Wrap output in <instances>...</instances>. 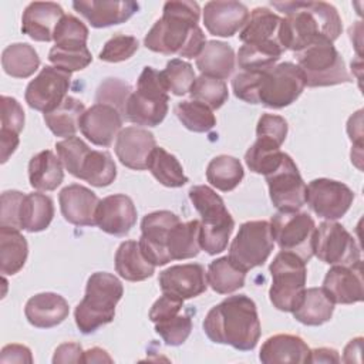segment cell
Listing matches in <instances>:
<instances>
[{"instance_id": "obj_48", "label": "cell", "mask_w": 364, "mask_h": 364, "mask_svg": "<svg viewBox=\"0 0 364 364\" xmlns=\"http://www.w3.org/2000/svg\"><path fill=\"white\" fill-rule=\"evenodd\" d=\"M57 156L60 158L63 166L75 178L80 175V169L84 158L90 152V146L78 136H70L55 144Z\"/></svg>"}, {"instance_id": "obj_21", "label": "cell", "mask_w": 364, "mask_h": 364, "mask_svg": "<svg viewBox=\"0 0 364 364\" xmlns=\"http://www.w3.org/2000/svg\"><path fill=\"white\" fill-rule=\"evenodd\" d=\"M115 139V155L124 166L135 171L146 169L149 155L156 146L152 132L139 127H127Z\"/></svg>"}, {"instance_id": "obj_29", "label": "cell", "mask_w": 364, "mask_h": 364, "mask_svg": "<svg viewBox=\"0 0 364 364\" xmlns=\"http://www.w3.org/2000/svg\"><path fill=\"white\" fill-rule=\"evenodd\" d=\"M235 229V220L229 210L202 216L199 229V245L208 255L222 253Z\"/></svg>"}, {"instance_id": "obj_6", "label": "cell", "mask_w": 364, "mask_h": 364, "mask_svg": "<svg viewBox=\"0 0 364 364\" xmlns=\"http://www.w3.org/2000/svg\"><path fill=\"white\" fill-rule=\"evenodd\" d=\"M269 272L272 276L269 299L273 307L293 313L306 291V262L291 252L280 250L270 263Z\"/></svg>"}, {"instance_id": "obj_46", "label": "cell", "mask_w": 364, "mask_h": 364, "mask_svg": "<svg viewBox=\"0 0 364 364\" xmlns=\"http://www.w3.org/2000/svg\"><path fill=\"white\" fill-rule=\"evenodd\" d=\"M161 78L166 91H171L173 95L181 97L191 91L196 75L193 67L188 61L182 58H172L161 71Z\"/></svg>"}, {"instance_id": "obj_7", "label": "cell", "mask_w": 364, "mask_h": 364, "mask_svg": "<svg viewBox=\"0 0 364 364\" xmlns=\"http://www.w3.org/2000/svg\"><path fill=\"white\" fill-rule=\"evenodd\" d=\"M297 54L300 68L307 87H328L351 82V75L337 48L330 43H320L304 48Z\"/></svg>"}, {"instance_id": "obj_62", "label": "cell", "mask_w": 364, "mask_h": 364, "mask_svg": "<svg viewBox=\"0 0 364 364\" xmlns=\"http://www.w3.org/2000/svg\"><path fill=\"white\" fill-rule=\"evenodd\" d=\"M361 109L357 111L354 115L350 117L347 122V132L350 135L351 141H357V146L361 148V136H363V129H361Z\"/></svg>"}, {"instance_id": "obj_5", "label": "cell", "mask_w": 364, "mask_h": 364, "mask_svg": "<svg viewBox=\"0 0 364 364\" xmlns=\"http://www.w3.org/2000/svg\"><path fill=\"white\" fill-rule=\"evenodd\" d=\"M168 91L162 82L161 71L144 67L136 81V90L131 92L122 118L144 127L159 125L168 114Z\"/></svg>"}, {"instance_id": "obj_25", "label": "cell", "mask_w": 364, "mask_h": 364, "mask_svg": "<svg viewBox=\"0 0 364 364\" xmlns=\"http://www.w3.org/2000/svg\"><path fill=\"white\" fill-rule=\"evenodd\" d=\"M70 313L67 300L51 291L30 297L24 307L27 321L37 328H51L63 323Z\"/></svg>"}, {"instance_id": "obj_45", "label": "cell", "mask_w": 364, "mask_h": 364, "mask_svg": "<svg viewBox=\"0 0 364 364\" xmlns=\"http://www.w3.org/2000/svg\"><path fill=\"white\" fill-rule=\"evenodd\" d=\"M87 26L73 14H64L54 30V46L60 50H84L88 40Z\"/></svg>"}, {"instance_id": "obj_58", "label": "cell", "mask_w": 364, "mask_h": 364, "mask_svg": "<svg viewBox=\"0 0 364 364\" xmlns=\"http://www.w3.org/2000/svg\"><path fill=\"white\" fill-rule=\"evenodd\" d=\"M182 307H183L182 299L168 294V293H162V296L152 304V307L149 310V320L152 323H159V321L168 320V318L179 314Z\"/></svg>"}, {"instance_id": "obj_19", "label": "cell", "mask_w": 364, "mask_h": 364, "mask_svg": "<svg viewBox=\"0 0 364 364\" xmlns=\"http://www.w3.org/2000/svg\"><path fill=\"white\" fill-rule=\"evenodd\" d=\"M97 226L114 236H125L136 223V208L124 193L105 196L98 202L95 212Z\"/></svg>"}, {"instance_id": "obj_44", "label": "cell", "mask_w": 364, "mask_h": 364, "mask_svg": "<svg viewBox=\"0 0 364 364\" xmlns=\"http://www.w3.org/2000/svg\"><path fill=\"white\" fill-rule=\"evenodd\" d=\"M175 114L182 125L193 132H208L216 125V117L203 102L185 100L175 105Z\"/></svg>"}, {"instance_id": "obj_36", "label": "cell", "mask_w": 364, "mask_h": 364, "mask_svg": "<svg viewBox=\"0 0 364 364\" xmlns=\"http://www.w3.org/2000/svg\"><path fill=\"white\" fill-rule=\"evenodd\" d=\"M334 311V303L328 299L321 287L306 289L299 307L293 317L304 326H321L327 323Z\"/></svg>"}, {"instance_id": "obj_52", "label": "cell", "mask_w": 364, "mask_h": 364, "mask_svg": "<svg viewBox=\"0 0 364 364\" xmlns=\"http://www.w3.org/2000/svg\"><path fill=\"white\" fill-rule=\"evenodd\" d=\"M188 193L193 208L199 212L200 218L228 210L223 199L206 185H195L189 189Z\"/></svg>"}, {"instance_id": "obj_3", "label": "cell", "mask_w": 364, "mask_h": 364, "mask_svg": "<svg viewBox=\"0 0 364 364\" xmlns=\"http://www.w3.org/2000/svg\"><path fill=\"white\" fill-rule=\"evenodd\" d=\"M203 331L213 343L239 351L253 350L262 333L256 303L246 294L226 297L208 311Z\"/></svg>"}, {"instance_id": "obj_40", "label": "cell", "mask_w": 364, "mask_h": 364, "mask_svg": "<svg viewBox=\"0 0 364 364\" xmlns=\"http://www.w3.org/2000/svg\"><path fill=\"white\" fill-rule=\"evenodd\" d=\"M246 272L237 269L228 256L215 259L206 272L208 284L219 294H230L245 286Z\"/></svg>"}, {"instance_id": "obj_17", "label": "cell", "mask_w": 364, "mask_h": 364, "mask_svg": "<svg viewBox=\"0 0 364 364\" xmlns=\"http://www.w3.org/2000/svg\"><path fill=\"white\" fill-rule=\"evenodd\" d=\"M321 289L334 304L363 301L364 282L361 260L351 266H333L326 273Z\"/></svg>"}, {"instance_id": "obj_56", "label": "cell", "mask_w": 364, "mask_h": 364, "mask_svg": "<svg viewBox=\"0 0 364 364\" xmlns=\"http://www.w3.org/2000/svg\"><path fill=\"white\" fill-rule=\"evenodd\" d=\"M26 193L20 191H6L0 202V226L20 229V210Z\"/></svg>"}, {"instance_id": "obj_39", "label": "cell", "mask_w": 364, "mask_h": 364, "mask_svg": "<svg viewBox=\"0 0 364 364\" xmlns=\"http://www.w3.org/2000/svg\"><path fill=\"white\" fill-rule=\"evenodd\" d=\"M146 169H149L159 183L168 188H181L188 182V176L185 175L181 162L162 146L154 148L149 155Z\"/></svg>"}, {"instance_id": "obj_35", "label": "cell", "mask_w": 364, "mask_h": 364, "mask_svg": "<svg viewBox=\"0 0 364 364\" xmlns=\"http://www.w3.org/2000/svg\"><path fill=\"white\" fill-rule=\"evenodd\" d=\"M199 229L200 220L193 219L189 222H179L169 230L166 249L172 260L192 259L199 255Z\"/></svg>"}, {"instance_id": "obj_41", "label": "cell", "mask_w": 364, "mask_h": 364, "mask_svg": "<svg viewBox=\"0 0 364 364\" xmlns=\"http://www.w3.org/2000/svg\"><path fill=\"white\" fill-rule=\"evenodd\" d=\"M117 178V166L112 156L107 151L90 149L82 161L78 179L92 186L102 188L111 185Z\"/></svg>"}, {"instance_id": "obj_55", "label": "cell", "mask_w": 364, "mask_h": 364, "mask_svg": "<svg viewBox=\"0 0 364 364\" xmlns=\"http://www.w3.org/2000/svg\"><path fill=\"white\" fill-rule=\"evenodd\" d=\"M287 135V122L283 117L274 114H263L256 127V136L267 139L279 146L284 142Z\"/></svg>"}, {"instance_id": "obj_43", "label": "cell", "mask_w": 364, "mask_h": 364, "mask_svg": "<svg viewBox=\"0 0 364 364\" xmlns=\"http://www.w3.org/2000/svg\"><path fill=\"white\" fill-rule=\"evenodd\" d=\"M284 154L286 152H282L279 145L267 139L257 138L253 145H250V148L246 151L245 162L253 173L266 176L277 169L284 158Z\"/></svg>"}, {"instance_id": "obj_37", "label": "cell", "mask_w": 364, "mask_h": 364, "mask_svg": "<svg viewBox=\"0 0 364 364\" xmlns=\"http://www.w3.org/2000/svg\"><path fill=\"white\" fill-rule=\"evenodd\" d=\"M84 111L85 107L80 100L67 95L55 109L44 114V121L55 136L70 138L80 128V119Z\"/></svg>"}, {"instance_id": "obj_38", "label": "cell", "mask_w": 364, "mask_h": 364, "mask_svg": "<svg viewBox=\"0 0 364 364\" xmlns=\"http://www.w3.org/2000/svg\"><path fill=\"white\" fill-rule=\"evenodd\" d=\"M1 67L13 78H28L38 70L40 57L33 46L14 43L3 50Z\"/></svg>"}, {"instance_id": "obj_15", "label": "cell", "mask_w": 364, "mask_h": 364, "mask_svg": "<svg viewBox=\"0 0 364 364\" xmlns=\"http://www.w3.org/2000/svg\"><path fill=\"white\" fill-rule=\"evenodd\" d=\"M179 222V216L171 210H155L144 216L138 243L144 256L154 266H164L172 262L166 249V240L169 230Z\"/></svg>"}, {"instance_id": "obj_57", "label": "cell", "mask_w": 364, "mask_h": 364, "mask_svg": "<svg viewBox=\"0 0 364 364\" xmlns=\"http://www.w3.org/2000/svg\"><path fill=\"white\" fill-rule=\"evenodd\" d=\"M259 75L260 73H250V71L237 73L232 80V90L235 97L249 104H259L257 102Z\"/></svg>"}, {"instance_id": "obj_8", "label": "cell", "mask_w": 364, "mask_h": 364, "mask_svg": "<svg viewBox=\"0 0 364 364\" xmlns=\"http://www.w3.org/2000/svg\"><path fill=\"white\" fill-rule=\"evenodd\" d=\"M274 246L270 222L249 220L240 225L239 232L229 247L230 262L240 270L249 272L262 266Z\"/></svg>"}, {"instance_id": "obj_30", "label": "cell", "mask_w": 364, "mask_h": 364, "mask_svg": "<svg viewBox=\"0 0 364 364\" xmlns=\"http://www.w3.org/2000/svg\"><path fill=\"white\" fill-rule=\"evenodd\" d=\"M155 267L144 256L139 243L135 240L122 242L115 252V270L128 282H142L151 277Z\"/></svg>"}, {"instance_id": "obj_28", "label": "cell", "mask_w": 364, "mask_h": 364, "mask_svg": "<svg viewBox=\"0 0 364 364\" xmlns=\"http://www.w3.org/2000/svg\"><path fill=\"white\" fill-rule=\"evenodd\" d=\"M64 179V166L53 151L36 154L28 162V182L36 191L47 192L57 189Z\"/></svg>"}, {"instance_id": "obj_9", "label": "cell", "mask_w": 364, "mask_h": 364, "mask_svg": "<svg viewBox=\"0 0 364 364\" xmlns=\"http://www.w3.org/2000/svg\"><path fill=\"white\" fill-rule=\"evenodd\" d=\"M304 87V77L297 64L280 63L260 73L257 102L267 108L280 109L293 104L301 95Z\"/></svg>"}, {"instance_id": "obj_47", "label": "cell", "mask_w": 364, "mask_h": 364, "mask_svg": "<svg viewBox=\"0 0 364 364\" xmlns=\"http://www.w3.org/2000/svg\"><path fill=\"white\" fill-rule=\"evenodd\" d=\"M189 94L192 100L203 102L210 109L220 108L228 101L229 97L228 85L223 80L202 74L196 77V80L193 81Z\"/></svg>"}, {"instance_id": "obj_33", "label": "cell", "mask_w": 364, "mask_h": 364, "mask_svg": "<svg viewBox=\"0 0 364 364\" xmlns=\"http://www.w3.org/2000/svg\"><path fill=\"white\" fill-rule=\"evenodd\" d=\"M284 48L279 41L243 44L237 51V64L242 71L263 73L276 65Z\"/></svg>"}, {"instance_id": "obj_18", "label": "cell", "mask_w": 364, "mask_h": 364, "mask_svg": "<svg viewBox=\"0 0 364 364\" xmlns=\"http://www.w3.org/2000/svg\"><path fill=\"white\" fill-rule=\"evenodd\" d=\"M162 293L176 296L182 300L196 297L208 289L206 272L199 263H185L171 266L158 277Z\"/></svg>"}, {"instance_id": "obj_24", "label": "cell", "mask_w": 364, "mask_h": 364, "mask_svg": "<svg viewBox=\"0 0 364 364\" xmlns=\"http://www.w3.org/2000/svg\"><path fill=\"white\" fill-rule=\"evenodd\" d=\"M64 17V10L53 1L30 3L21 17V31L34 41H51L54 30Z\"/></svg>"}, {"instance_id": "obj_12", "label": "cell", "mask_w": 364, "mask_h": 364, "mask_svg": "<svg viewBox=\"0 0 364 364\" xmlns=\"http://www.w3.org/2000/svg\"><path fill=\"white\" fill-rule=\"evenodd\" d=\"M270 200L280 212L299 210L306 203V183L290 155L284 154L282 164L266 175Z\"/></svg>"}, {"instance_id": "obj_22", "label": "cell", "mask_w": 364, "mask_h": 364, "mask_svg": "<svg viewBox=\"0 0 364 364\" xmlns=\"http://www.w3.org/2000/svg\"><path fill=\"white\" fill-rule=\"evenodd\" d=\"M73 9L92 27L102 28L125 23L139 10V4L131 0H80L73 1Z\"/></svg>"}, {"instance_id": "obj_14", "label": "cell", "mask_w": 364, "mask_h": 364, "mask_svg": "<svg viewBox=\"0 0 364 364\" xmlns=\"http://www.w3.org/2000/svg\"><path fill=\"white\" fill-rule=\"evenodd\" d=\"M71 73L54 65H46L26 88L24 98L30 108L44 114L55 109L67 97Z\"/></svg>"}, {"instance_id": "obj_26", "label": "cell", "mask_w": 364, "mask_h": 364, "mask_svg": "<svg viewBox=\"0 0 364 364\" xmlns=\"http://www.w3.org/2000/svg\"><path fill=\"white\" fill-rule=\"evenodd\" d=\"M310 348L306 341L294 334H274L260 348L259 360L264 364L309 363Z\"/></svg>"}, {"instance_id": "obj_4", "label": "cell", "mask_w": 364, "mask_h": 364, "mask_svg": "<svg viewBox=\"0 0 364 364\" xmlns=\"http://www.w3.org/2000/svg\"><path fill=\"white\" fill-rule=\"evenodd\" d=\"M124 294L119 279L107 272L92 273L85 286V294L77 304L74 318L82 334H90L114 320L117 303Z\"/></svg>"}, {"instance_id": "obj_49", "label": "cell", "mask_w": 364, "mask_h": 364, "mask_svg": "<svg viewBox=\"0 0 364 364\" xmlns=\"http://www.w3.org/2000/svg\"><path fill=\"white\" fill-rule=\"evenodd\" d=\"M131 92L132 88L128 82L119 78H107L100 84L95 94V101L98 104H107L117 108L122 115Z\"/></svg>"}, {"instance_id": "obj_2", "label": "cell", "mask_w": 364, "mask_h": 364, "mask_svg": "<svg viewBox=\"0 0 364 364\" xmlns=\"http://www.w3.org/2000/svg\"><path fill=\"white\" fill-rule=\"evenodd\" d=\"M199 17L200 7L196 1H166L162 17L149 28L144 46L165 55L196 58L206 43L205 34L198 26Z\"/></svg>"}, {"instance_id": "obj_63", "label": "cell", "mask_w": 364, "mask_h": 364, "mask_svg": "<svg viewBox=\"0 0 364 364\" xmlns=\"http://www.w3.org/2000/svg\"><path fill=\"white\" fill-rule=\"evenodd\" d=\"M82 363H112V358L105 350L100 347H92L84 351Z\"/></svg>"}, {"instance_id": "obj_1", "label": "cell", "mask_w": 364, "mask_h": 364, "mask_svg": "<svg viewBox=\"0 0 364 364\" xmlns=\"http://www.w3.org/2000/svg\"><path fill=\"white\" fill-rule=\"evenodd\" d=\"M272 6L284 13L277 36L284 50L299 53L314 44H333L343 31L341 17L330 3L272 1Z\"/></svg>"}, {"instance_id": "obj_11", "label": "cell", "mask_w": 364, "mask_h": 364, "mask_svg": "<svg viewBox=\"0 0 364 364\" xmlns=\"http://www.w3.org/2000/svg\"><path fill=\"white\" fill-rule=\"evenodd\" d=\"M313 253L331 266H351L361 260V250L350 232L334 220H326L316 228Z\"/></svg>"}, {"instance_id": "obj_61", "label": "cell", "mask_w": 364, "mask_h": 364, "mask_svg": "<svg viewBox=\"0 0 364 364\" xmlns=\"http://www.w3.org/2000/svg\"><path fill=\"white\" fill-rule=\"evenodd\" d=\"M309 363H340V355L334 348L320 347L310 350Z\"/></svg>"}, {"instance_id": "obj_51", "label": "cell", "mask_w": 364, "mask_h": 364, "mask_svg": "<svg viewBox=\"0 0 364 364\" xmlns=\"http://www.w3.org/2000/svg\"><path fill=\"white\" fill-rule=\"evenodd\" d=\"M139 47L138 40L134 36L115 34L111 37L100 51V60L107 63H119L131 58Z\"/></svg>"}, {"instance_id": "obj_54", "label": "cell", "mask_w": 364, "mask_h": 364, "mask_svg": "<svg viewBox=\"0 0 364 364\" xmlns=\"http://www.w3.org/2000/svg\"><path fill=\"white\" fill-rule=\"evenodd\" d=\"M24 127V111L20 102L7 95H1V134L20 135Z\"/></svg>"}, {"instance_id": "obj_42", "label": "cell", "mask_w": 364, "mask_h": 364, "mask_svg": "<svg viewBox=\"0 0 364 364\" xmlns=\"http://www.w3.org/2000/svg\"><path fill=\"white\" fill-rule=\"evenodd\" d=\"M243 176L245 171L240 161L230 155L215 156L206 168L208 182L222 192L233 191L242 182Z\"/></svg>"}, {"instance_id": "obj_20", "label": "cell", "mask_w": 364, "mask_h": 364, "mask_svg": "<svg viewBox=\"0 0 364 364\" xmlns=\"http://www.w3.org/2000/svg\"><path fill=\"white\" fill-rule=\"evenodd\" d=\"M247 7L235 0H213L203 7V24L216 37H232L247 21Z\"/></svg>"}, {"instance_id": "obj_27", "label": "cell", "mask_w": 364, "mask_h": 364, "mask_svg": "<svg viewBox=\"0 0 364 364\" xmlns=\"http://www.w3.org/2000/svg\"><path fill=\"white\" fill-rule=\"evenodd\" d=\"M235 51L223 41L209 40L196 57V68L202 75L226 80L235 70Z\"/></svg>"}, {"instance_id": "obj_50", "label": "cell", "mask_w": 364, "mask_h": 364, "mask_svg": "<svg viewBox=\"0 0 364 364\" xmlns=\"http://www.w3.org/2000/svg\"><path fill=\"white\" fill-rule=\"evenodd\" d=\"M155 331L168 346H181L192 331V320L188 314H176L168 320L155 323Z\"/></svg>"}, {"instance_id": "obj_31", "label": "cell", "mask_w": 364, "mask_h": 364, "mask_svg": "<svg viewBox=\"0 0 364 364\" xmlns=\"http://www.w3.org/2000/svg\"><path fill=\"white\" fill-rule=\"evenodd\" d=\"M28 245L20 229L0 226V272L3 276L18 273L26 264Z\"/></svg>"}, {"instance_id": "obj_64", "label": "cell", "mask_w": 364, "mask_h": 364, "mask_svg": "<svg viewBox=\"0 0 364 364\" xmlns=\"http://www.w3.org/2000/svg\"><path fill=\"white\" fill-rule=\"evenodd\" d=\"M361 347H363V338L357 337L354 340H350V343L346 346L344 348V355H343V361L346 363H351V355L357 354L360 357L361 353Z\"/></svg>"}, {"instance_id": "obj_59", "label": "cell", "mask_w": 364, "mask_h": 364, "mask_svg": "<svg viewBox=\"0 0 364 364\" xmlns=\"http://www.w3.org/2000/svg\"><path fill=\"white\" fill-rule=\"evenodd\" d=\"M82 347L78 343H63L60 344L53 357V363H82Z\"/></svg>"}, {"instance_id": "obj_10", "label": "cell", "mask_w": 364, "mask_h": 364, "mask_svg": "<svg viewBox=\"0 0 364 364\" xmlns=\"http://www.w3.org/2000/svg\"><path fill=\"white\" fill-rule=\"evenodd\" d=\"M273 239L280 250L291 252L306 263L314 256V219L307 212H277L270 219Z\"/></svg>"}, {"instance_id": "obj_34", "label": "cell", "mask_w": 364, "mask_h": 364, "mask_svg": "<svg viewBox=\"0 0 364 364\" xmlns=\"http://www.w3.org/2000/svg\"><path fill=\"white\" fill-rule=\"evenodd\" d=\"M54 216L53 199L44 193H27L20 210V229L30 233L47 229Z\"/></svg>"}, {"instance_id": "obj_23", "label": "cell", "mask_w": 364, "mask_h": 364, "mask_svg": "<svg viewBox=\"0 0 364 364\" xmlns=\"http://www.w3.org/2000/svg\"><path fill=\"white\" fill-rule=\"evenodd\" d=\"M60 209L64 219L77 226H94L98 196L80 183H71L61 189L58 195Z\"/></svg>"}, {"instance_id": "obj_32", "label": "cell", "mask_w": 364, "mask_h": 364, "mask_svg": "<svg viewBox=\"0 0 364 364\" xmlns=\"http://www.w3.org/2000/svg\"><path fill=\"white\" fill-rule=\"evenodd\" d=\"M282 17L267 7H256L249 13L247 21L239 31L243 44L279 41V27Z\"/></svg>"}, {"instance_id": "obj_16", "label": "cell", "mask_w": 364, "mask_h": 364, "mask_svg": "<svg viewBox=\"0 0 364 364\" xmlns=\"http://www.w3.org/2000/svg\"><path fill=\"white\" fill-rule=\"evenodd\" d=\"M121 112L107 104L95 102L84 111L80 119L82 135L98 146H109L122 129Z\"/></svg>"}, {"instance_id": "obj_60", "label": "cell", "mask_w": 364, "mask_h": 364, "mask_svg": "<svg viewBox=\"0 0 364 364\" xmlns=\"http://www.w3.org/2000/svg\"><path fill=\"white\" fill-rule=\"evenodd\" d=\"M0 363H33V355L28 347L21 344H7L1 350Z\"/></svg>"}, {"instance_id": "obj_53", "label": "cell", "mask_w": 364, "mask_h": 364, "mask_svg": "<svg viewBox=\"0 0 364 364\" xmlns=\"http://www.w3.org/2000/svg\"><path fill=\"white\" fill-rule=\"evenodd\" d=\"M48 60L54 67L73 73V71L84 70L92 61V55L88 48L74 51V50H58L55 47H51L48 53Z\"/></svg>"}, {"instance_id": "obj_13", "label": "cell", "mask_w": 364, "mask_h": 364, "mask_svg": "<svg viewBox=\"0 0 364 364\" xmlns=\"http://www.w3.org/2000/svg\"><path fill=\"white\" fill-rule=\"evenodd\" d=\"M354 200V192L343 182L318 178L306 185V202L323 219L337 220L347 213Z\"/></svg>"}]
</instances>
